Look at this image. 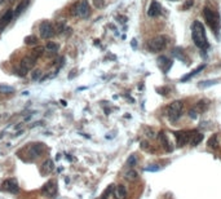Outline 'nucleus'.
Wrapping results in <instances>:
<instances>
[{"mask_svg": "<svg viewBox=\"0 0 221 199\" xmlns=\"http://www.w3.org/2000/svg\"><path fill=\"white\" fill-rule=\"evenodd\" d=\"M36 61H38V57H35L32 53L30 54V56H26V57H24V60L21 61V66H24V67H26L28 71H30L34 66H35V63H36Z\"/></svg>", "mask_w": 221, "mask_h": 199, "instance_id": "12", "label": "nucleus"}, {"mask_svg": "<svg viewBox=\"0 0 221 199\" xmlns=\"http://www.w3.org/2000/svg\"><path fill=\"white\" fill-rule=\"evenodd\" d=\"M119 22H122V24H124V22L127 21V18H123V16H118V18H116Z\"/></svg>", "mask_w": 221, "mask_h": 199, "instance_id": "37", "label": "nucleus"}, {"mask_svg": "<svg viewBox=\"0 0 221 199\" xmlns=\"http://www.w3.org/2000/svg\"><path fill=\"white\" fill-rule=\"evenodd\" d=\"M206 67V65L204 63H202V65H199V66H198V67L197 69H194L193 71H190L189 74H186V75H184L180 80H181V82H188V80L191 78V76H194V75H197V74H199L201 71H203V69Z\"/></svg>", "mask_w": 221, "mask_h": 199, "instance_id": "17", "label": "nucleus"}, {"mask_svg": "<svg viewBox=\"0 0 221 199\" xmlns=\"http://www.w3.org/2000/svg\"><path fill=\"white\" fill-rule=\"evenodd\" d=\"M203 14H204V18H206V21H207L208 26L212 28V30H215L216 34H217L219 30H220V17H219V14L215 13L212 9H210L208 6H206L204 8Z\"/></svg>", "mask_w": 221, "mask_h": 199, "instance_id": "2", "label": "nucleus"}, {"mask_svg": "<svg viewBox=\"0 0 221 199\" xmlns=\"http://www.w3.org/2000/svg\"><path fill=\"white\" fill-rule=\"evenodd\" d=\"M124 177H126L128 181H133L137 179V172L135 171V169H128V171L124 173Z\"/></svg>", "mask_w": 221, "mask_h": 199, "instance_id": "24", "label": "nucleus"}, {"mask_svg": "<svg viewBox=\"0 0 221 199\" xmlns=\"http://www.w3.org/2000/svg\"><path fill=\"white\" fill-rule=\"evenodd\" d=\"M14 18V12L12 9H8L4 14H3V17L0 18V31H3L4 30V27L9 24V22Z\"/></svg>", "mask_w": 221, "mask_h": 199, "instance_id": "13", "label": "nucleus"}, {"mask_svg": "<svg viewBox=\"0 0 221 199\" xmlns=\"http://www.w3.org/2000/svg\"><path fill=\"white\" fill-rule=\"evenodd\" d=\"M158 66L159 67L163 70L164 72H167L169 69H171V66H172V61L169 60V58H167L166 56H160L159 58H158Z\"/></svg>", "mask_w": 221, "mask_h": 199, "instance_id": "15", "label": "nucleus"}, {"mask_svg": "<svg viewBox=\"0 0 221 199\" xmlns=\"http://www.w3.org/2000/svg\"><path fill=\"white\" fill-rule=\"evenodd\" d=\"M4 2H5V0H0V5H2V4L4 3Z\"/></svg>", "mask_w": 221, "mask_h": 199, "instance_id": "38", "label": "nucleus"}, {"mask_svg": "<svg viewBox=\"0 0 221 199\" xmlns=\"http://www.w3.org/2000/svg\"><path fill=\"white\" fill-rule=\"evenodd\" d=\"M215 84H217L216 80H207V82H199V83H198V87L202 88V89H204V88L211 87V85H215Z\"/></svg>", "mask_w": 221, "mask_h": 199, "instance_id": "26", "label": "nucleus"}, {"mask_svg": "<svg viewBox=\"0 0 221 199\" xmlns=\"http://www.w3.org/2000/svg\"><path fill=\"white\" fill-rule=\"evenodd\" d=\"M193 4H194V0H185V3H184V5H182V9H189V8H191L193 6Z\"/></svg>", "mask_w": 221, "mask_h": 199, "instance_id": "34", "label": "nucleus"}, {"mask_svg": "<svg viewBox=\"0 0 221 199\" xmlns=\"http://www.w3.org/2000/svg\"><path fill=\"white\" fill-rule=\"evenodd\" d=\"M58 190V185L56 180H49L46 185L41 188V194L44 197H54L57 194Z\"/></svg>", "mask_w": 221, "mask_h": 199, "instance_id": "7", "label": "nucleus"}, {"mask_svg": "<svg viewBox=\"0 0 221 199\" xmlns=\"http://www.w3.org/2000/svg\"><path fill=\"white\" fill-rule=\"evenodd\" d=\"M0 92H2V93H12V92H14V88L12 85L2 83V84H0Z\"/></svg>", "mask_w": 221, "mask_h": 199, "instance_id": "25", "label": "nucleus"}, {"mask_svg": "<svg viewBox=\"0 0 221 199\" xmlns=\"http://www.w3.org/2000/svg\"><path fill=\"white\" fill-rule=\"evenodd\" d=\"M53 169H54L53 160L52 159H47L40 167V173H41V176H48L49 173L53 172Z\"/></svg>", "mask_w": 221, "mask_h": 199, "instance_id": "14", "label": "nucleus"}, {"mask_svg": "<svg viewBox=\"0 0 221 199\" xmlns=\"http://www.w3.org/2000/svg\"><path fill=\"white\" fill-rule=\"evenodd\" d=\"M72 13L75 14L76 17H80V18H87L88 16H89L91 9H89V5H88L87 0H82L80 3H78V4L74 5Z\"/></svg>", "mask_w": 221, "mask_h": 199, "instance_id": "4", "label": "nucleus"}, {"mask_svg": "<svg viewBox=\"0 0 221 199\" xmlns=\"http://www.w3.org/2000/svg\"><path fill=\"white\" fill-rule=\"evenodd\" d=\"M182 102L181 101H173L168 106V116L172 122H176L182 114Z\"/></svg>", "mask_w": 221, "mask_h": 199, "instance_id": "5", "label": "nucleus"}, {"mask_svg": "<svg viewBox=\"0 0 221 199\" xmlns=\"http://www.w3.org/2000/svg\"><path fill=\"white\" fill-rule=\"evenodd\" d=\"M191 34H193V40L194 44L201 48L206 49L208 47V41H207V35H206V28L201 21H194L193 26H191Z\"/></svg>", "mask_w": 221, "mask_h": 199, "instance_id": "1", "label": "nucleus"}, {"mask_svg": "<svg viewBox=\"0 0 221 199\" xmlns=\"http://www.w3.org/2000/svg\"><path fill=\"white\" fill-rule=\"evenodd\" d=\"M38 43H39V39L36 38V36H34V35H28V36L25 38V44L26 45L34 47V45H38Z\"/></svg>", "mask_w": 221, "mask_h": 199, "instance_id": "22", "label": "nucleus"}, {"mask_svg": "<svg viewBox=\"0 0 221 199\" xmlns=\"http://www.w3.org/2000/svg\"><path fill=\"white\" fill-rule=\"evenodd\" d=\"M172 54H173L176 58H177V60H181V61H184V62H188V61H186L188 56H186L185 52H184V49H182V48L176 47V48L172 50Z\"/></svg>", "mask_w": 221, "mask_h": 199, "instance_id": "20", "label": "nucleus"}, {"mask_svg": "<svg viewBox=\"0 0 221 199\" xmlns=\"http://www.w3.org/2000/svg\"><path fill=\"white\" fill-rule=\"evenodd\" d=\"M160 11H162V6L158 2H155V0H153V2L150 3L149 5V9H147V16L154 18V17H158L160 14Z\"/></svg>", "mask_w": 221, "mask_h": 199, "instance_id": "11", "label": "nucleus"}, {"mask_svg": "<svg viewBox=\"0 0 221 199\" xmlns=\"http://www.w3.org/2000/svg\"><path fill=\"white\" fill-rule=\"evenodd\" d=\"M111 189H113V186H109L106 190H105V193L102 194V197H101V199H107V197L110 195V193H111Z\"/></svg>", "mask_w": 221, "mask_h": 199, "instance_id": "35", "label": "nucleus"}, {"mask_svg": "<svg viewBox=\"0 0 221 199\" xmlns=\"http://www.w3.org/2000/svg\"><path fill=\"white\" fill-rule=\"evenodd\" d=\"M28 3H30V0H22V2L17 5L16 11H14V17H18L22 12H25V11H26V8L28 6Z\"/></svg>", "mask_w": 221, "mask_h": 199, "instance_id": "21", "label": "nucleus"}, {"mask_svg": "<svg viewBox=\"0 0 221 199\" xmlns=\"http://www.w3.org/2000/svg\"><path fill=\"white\" fill-rule=\"evenodd\" d=\"M27 149H28V157H30L31 159H35L43 154L44 145L43 144H32V145L28 146Z\"/></svg>", "mask_w": 221, "mask_h": 199, "instance_id": "10", "label": "nucleus"}, {"mask_svg": "<svg viewBox=\"0 0 221 199\" xmlns=\"http://www.w3.org/2000/svg\"><path fill=\"white\" fill-rule=\"evenodd\" d=\"M167 45V39L166 36L163 35H158V36H154L153 39L149 40L147 43V49L150 50L153 53H157V52H160V50H163Z\"/></svg>", "mask_w": 221, "mask_h": 199, "instance_id": "3", "label": "nucleus"}, {"mask_svg": "<svg viewBox=\"0 0 221 199\" xmlns=\"http://www.w3.org/2000/svg\"><path fill=\"white\" fill-rule=\"evenodd\" d=\"M203 140V135L202 133H198V132H191V135H190V145L191 146H197L198 144H201V141Z\"/></svg>", "mask_w": 221, "mask_h": 199, "instance_id": "19", "label": "nucleus"}, {"mask_svg": "<svg viewBox=\"0 0 221 199\" xmlns=\"http://www.w3.org/2000/svg\"><path fill=\"white\" fill-rule=\"evenodd\" d=\"M92 3H93L94 8H97V9L105 8V0H92Z\"/></svg>", "mask_w": 221, "mask_h": 199, "instance_id": "29", "label": "nucleus"}, {"mask_svg": "<svg viewBox=\"0 0 221 199\" xmlns=\"http://www.w3.org/2000/svg\"><path fill=\"white\" fill-rule=\"evenodd\" d=\"M2 189L4 191H8V193H12V194H17L18 193V182L16 179H6L3 184H2Z\"/></svg>", "mask_w": 221, "mask_h": 199, "instance_id": "8", "label": "nucleus"}, {"mask_svg": "<svg viewBox=\"0 0 221 199\" xmlns=\"http://www.w3.org/2000/svg\"><path fill=\"white\" fill-rule=\"evenodd\" d=\"M158 140L160 141L162 146H163V147H164V149H166L167 151H172V146L169 145V142H168V138H167V136H166V133H164V132H160V133L158 135Z\"/></svg>", "mask_w": 221, "mask_h": 199, "instance_id": "18", "label": "nucleus"}, {"mask_svg": "<svg viewBox=\"0 0 221 199\" xmlns=\"http://www.w3.org/2000/svg\"><path fill=\"white\" fill-rule=\"evenodd\" d=\"M190 135H191V132H189V131H179V132H175L176 141H177V146H179V147L185 146V145L190 141Z\"/></svg>", "mask_w": 221, "mask_h": 199, "instance_id": "9", "label": "nucleus"}, {"mask_svg": "<svg viewBox=\"0 0 221 199\" xmlns=\"http://www.w3.org/2000/svg\"><path fill=\"white\" fill-rule=\"evenodd\" d=\"M159 169H160L159 166H150V167L146 168V171H149V172H157V171H159Z\"/></svg>", "mask_w": 221, "mask_h": 199, "instance_id": "36", "label": "nucleus"}, {"mask_svg": "<svg viewBox=\"0 0 221 199\" xmlns=\"http://www.w3.org/2000/svg\"><path fill=\"white\" fill-rule=\"evenodd\" d=\"M136 163H137V157L135 155V154H133V155H131V157L127 159V164H128L129 167H133Z\"/></svg>", "mask_w": 221, "mask_h": 199, "instance_id": "31", "label": "nucleus"}, {"mask_svg": "<svg viewBox=\"0 0 221 199\" xmlns=\"http://www.w3.org/2000/svg\"><path fill=\"white\" fill-rule=\"evenodd\" d=\"M46 48L49 50V52H53L54 53V52H57V50L60 49V44L56 43V41H48Z\"/></svg>", "mask_w": 221, "mask_h": 199, "instance_id": "23", "label": "nucleus"}, {"mask_svg": "<svg viewBox=\"0 0 221 199\" xmlns=\"http://www.w3.org/2000/svg\"><path fill=\"white\" fill-rule=\"evenodd\" d=\"M208 146L217 147V136H216V135H213V136L208 140Z\"/></svg>", "mask_w": 221, "mask_h": 199, "instance_id": "33", "label": "nucleus"}, {"mask_svg": "<svg viewBox=\"0 0 221 199\" xmlns=\"http://www.w3.org/2000/svg\"><path fill=\"white\" fill-rule=\"evenodd\" d=\"M31 78H32L34 80H39V79L41 78V70H39V69L32 70V72H31Z\"/></svg>", "mask_w": 221, "mask_h": 199, "instance_id": "30", "label": "nucleus"}, {"mask_svg": "<svg viewBox=\"0 0 221 199\" xmlns=\"http://www.w3.org/2000/svg\"><path fill=\"white\" fill-rule=\"evenodd\" d=\"M27 72H28V70H27L26 67H24V66H21V65L16 69V74H17L18 76H21V78L26 76V75H27Z\"/></svg>", "mask_w": 221, "mask_h": 199, "instance_id": "27", "label": "nucleus"}, {"mask_svg": "<svg viewBox=\"0 0 221 199\" xmlns=\"http://www.w3.org/2000/svg\"><path fill=\"white\" fill-rule=\"evenodd\" d=\"M65 24L63 22H57V25H56V32H58V34H61V32H63L65 31Z\"/></svg>", "mask_w": 221, "mask_h": 199, "instance_id": "32", "label": "nucleus"}, {"mask_svg": "<svg viewBox=\"0 0 221 199\" xmlns=\"http://www.w3.org/2000/svg\"><path fill=\"white\" fill-rule=\"evenodd\" d=\"M39 31H40V38L41 39H50V38H53V35H54V26L50 24L49 21H43L41 24H40V27H39Z\"/></svg>", "mask_w": 221, "mask_h": 199, "instance_id": "6", "label": "nucleus"}, {"mask_svg": "<svg viewBox=\"0 0 221 199\" xmlns=\"http://www.w3.org/2000/svg\"><path fill=\"white\" fill-rule=\"evenodd\" d=\"M36 48H34L32 49V54L35 56V57H40L43 53H44V49H46V47H40V45H35Z\"/></svg>", "mask_w": 221, "mask_h": 199, "instance_id": "28", "label": "nucleus"}, {"mask_svg": "<svg viewBox=\"0 0 221 199\" xmlns=\"http://www.w3.org/2000/svg\"><path fill=\"white\" fill-rule=\"evenodd\" d=\"M114 197L115 199H126L127 197V189L124 185H118L114 190Z\"/></svg>", "mask_w": 221, "mask_h": 199, "instance_id": "16", "label": "nucleus"}]
</instances>
